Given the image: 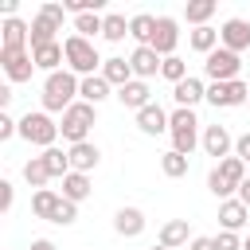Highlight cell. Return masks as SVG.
<instances>
[{
	"mask_svg": "<svg viewBox=\"0 0 250 250\" xmlns=\"http://www.w3.org/2000/svg\"><path fill=\"white\" fill-rule=\"evenodd\" d=\"M39 16H47L51 23H59V27H62V20H66V8H62V4H43V8H39Z\"/></svg>",
	"mask_w": 250,
	"mask_h": 250,
	"instance_id": "39",
	"label": "cell"
},
{
	"mask_svg": "<svg viewBox=\"0 0 250 250\" xmlns=\"http://www.w3.org/2000/svg\"><path fill=\"white\" fill-rule=\"evenodd\" d=\"M55 31H62V27L51 23L47 16H35V20H31V51H39V47H47V43H59Z\"/></svg>",
	"mask_w": 250,
	"mask_h": 250,
	"instance_id": "23",
	"label": "cell"
},
{
	"mask_svg": "<svg viewBox=\"0 0 250 250\" xmlns=\"http://www.w3.org/2000/svg\"><path fill=\"white\" fill-rule=\"evenodd\" d=\"M160 78H168L172 86H180V82L188 78V66H184V59H176V55H172V59H164V62H160Z\"/></svg>",
	"mask_w": 250,
	"mask_h": 250,
	"instance_id": "35",
	"label": "cell"
},
{
	"mask_svg": "<svg viewBox=\"0 0 250 250\" xmlns=\"http://www.w3.org/2000/svg\"><path fill=\"white\" fill-rule=\"evenodd\" d=\"M207 188H211V191H215L219 199H230V195H234V188H230V184H227V180H223V176H219L215 168L207 172Z\"/></svg>",
	"mask_w": 250,
	"mask_h": 250,
	"instance_id": "36",
	"label": "cell"
},
{
	"mask_svg": "<svg viewBox=\"0 0 250 250\" xmlns=\"http://www.w3.org/2000/svg\"><path fill=\"white\" fill-rule=\"evenodd\" d=\"M59 203H62V195L59 191H51V188H43V191H35L31 195V211H35V219H55V211H59Z\"/></svg>",
	"mask_w": 250,
	"mask_h": 250,
	"instance_id": "22",
	"label": "cell"
},
{
	"mask_svg": "<svg viewBox=\"0 0 250 250\" xmlns=\"http://www.w3.org/2000/svg\"><path fill=\"white\" fill-rule=\"evenodd\" d=\"M102 78L109 82V86H129L133 82V66H129V59H105L102 62Z\"/></svg>",
	"mask_w": 250,
	"mask_h": 250,
	"instance_id": "20",
	"label": "cell"
},
{
	"mask_svg": "<svg viewBox=\"0 0 250 250\" xmlns=\"http://www.w3.org/2000/svg\"><path fill=\"white\" fill-rule=\"evenodd\" d=\"M246 215H250V207L242 203V199H223L219 203V223H223V230H242V223H246Z\"/></svg>",
	"mask_w": 250,
	"mask_h": 250,
	"instance_id": "16",
	"label": "cell"
},
{
	"mask_svg": "<svg viewBox=\"0 0 250 250\" xmlns=\"http://www.w3.org/2000/svg\"><path fill=\"white\" fill-rule=\"evenodd\" d=\"M0 66H4L8 82H31V74H35V55H31V51H0Z\"/></svg>",
	"mask_w": 250,
	"mask_h": 250,
	"instance_id": "8",
	"label": "cell"
},
{
	"mask_svg": "<svg viewBox=\"0 0 250 250\" xmlns=\"http://www.w3.org/2000/svg\"><path fill=\"white\" fill-rule=\"evenodd\" d=\"M20 137H23L27 145H39V148L47 152V148H55L59 125L51 121V113H47V109H39V113H31V109H27V113L20 117Z\"/></svg>",
	"mask_w": 250,
	"mask_h": 250,
	"instance_id": "2",
	"label": "cell"
},
{
	"mask_svg": "<svg viewBox=\"0 0 250 250\" xmlns=\"http://www.w3.org/2000/svg\"><path fill=\"white\" fill-rule=\"evenodd\" d=\"M160 55L152 51V47H137L133 55H129V66H133V78H141V82H148L152 74H160Z\"/></svg>",
	"mask_w": 250,
	"mask_h": 250,
	"instance_id": "12",
	"label": "cell"
},
{
	"mask_svg": "<svg viewBox=\"0 0 250 250\" xmlns=\"http://www.w3.org/2000/svg\"><path fill=\"white\" fill-rule=\"evenodd\" d=\"M219 43L227 47V51H234V55H242V51H250V20H227L223 27H219Z\"/></svg>",
	"mask_w": 250,
	"mask_h": 250,
	"instance_id": "9",
	"label": "cell"
},
{
	"mask_svg": "<svg viewBox=\"0 0 250 250\" xmlns=\"http://www.w3.org/2000/svg\"><path fill=\"white\" fill-rule=\"evenodd\" d=\"M113 230H117L121 238H137V234L145 230V215H141L137 207H121V211L113 215Z\"/></svg>",
	"mask_w": 250,
	"mask_h": 250,
	"instance_id": "18",
	"label": "cell"
},
{
	"mask_svg": "<svg viewBox=\"0 0 250 250\" xmlns=\"http://www.w3.org/2000/svg\"><path fill=\"white\" fill-rule=\"evenodd\" d=\"M215 172H219V176H223V180H227L234 191H238V188H242V180H246V164H242L238 156H227V160H219V164H215Z\"/></svg>",
	"mask_w": 250,
	"mask_h": 250,
	"instance_id": "28",
	"label": "cell"
},
{
	"mask_svg": "<svg viewBox=\"0 0 250 250\" xmlns=\"http://www.w3.org/2000/svg\"><path fill=\"white\" fill-rule=\"evenodd\" d=\"M191 47L207 59V55L219 47V31H215V27H195V31H191Z\"/></svg>",
	"mask_w": 250,
	"mask_h": 250,
	"instance_id": "32",
	"label": "cell"
},
{
	"mask_svg": "<svg viewBox=\"0 0 250 250\" xmlns=\"http://www.w3.org/2000/svg\"><path fill=\"white\" fill-rule=\"evenodd\" d=\"M215 246L219 250H242V238L234 230H223V234H215Z\"/></svg>",
	"mask_w": 250,
	"mask_h": 250,
	"instance_id": "38",
	"label": "cell"
},
{
	"mask_svg": "<svg viewBox=\"0 0 250 250\" xmlns=\"http://www.w3.org/2000/svg\"><path fill=\"white\" fill-rule=\"evenodd\" d=\"M78 98H82V102H90V105H98V102H105V98H109V82H105L102 74H90V78H82Z\"/></svg>",
	"mask_w": 250,
	"mask_h": 250,
	"instance_id": "24",
	"label": "cell"
},
{
	"mask_svg": "<svg viewBox=\"0 0 250 250\" xmlns=\"http://www.w3.org/2000/svg\"><path fill=\"white\" fill-rule=\"evenodd\" d=\"M78 74L74 70H55V74H47V82H43V109L47 113H66L70 105H74V98H78Z\"/></svg>",
	"mask_w": 250,
	"mask_h": 250,
	"instance_id": "1",
	"label": "cell"
},
{
	"mask_svg": "<svg viewBox=\"0 0 250 250\" xmlns=\"http://www.w3.org/2000/svg\"><path fill=\"white\" fill-rule=\"evenodd\" d=\"M246 105H250V102H246Z\"/></svg>",
	"mask_w": 250,
	"mask_h": 250,
	"instance_id": "50",
	"label": "cell"
},
{
	"mask_svg": "<svg viewBox=\"0 0 250 250\" xmlns=\"http://www.w3.org/2000/svg\"><path fill=\"white\" fill-rule=\"evenodd\" d=\"M207 102H211L215 109H219V105H223V109L246 105V102H250V90H246V82H238V78H234V82H211V86H207Z\"/></svg>",
	"mask_w": 250,
	"mask_h": 250,
	"instance_id": "7",
	"label": "cell"
},
{
	"mask_svg": "<svg viewBox=\"0 0 250 250\" xmlns=\"http://www.w3.org/2000/svg\"><path fill=\"white\" fill-rule=\"evenodd\" d=\"M12 199H16V188L8 180H0V211H12Z\"/></svg>",
	"mask_w": 250,
	"mask_h": 250,
	"instance_id": "41",
	"label": "cell"
},
{
	"mask_svg": "<svg viewBox=\"0 0 250 250\" xmlns=\"http://www.w3.org/2000/svg\"><path fill=\"white\" fill-rule=\"evenodd\" d=\"M62 51H66V66H70L74 74H82V78H90V74L105 62V59H98L94 43L82 39V35H66V39H62Z\"/></svg>",
	"mask_w": 250,
	"mask_h": 250,
	"instance_id": "4",
	"label": "cell"
},
{
	"mask_svg": "<svg viewBox=\"0 0 250 250\" xmlns=\"http://www.w3.org/2000/svg\"><path fill=\"white\" fill-rule=\"evenodd\" d=\"M215 0H191L188 8H184V16H188V23H195V27H207V20L215 16Z\"/></svg>",
	"mask_w": 250,
	"mask_h": 250,
	"instance_id": "29",
	"label": "cell"
},
{
	"mask_svg": "<svg viewBox=\"0 0 250 250\" xmlns=\"http://www.w3.org/2000/svg\"><path fill=\"white\" fill-rule=\"evenodd\" d=\"M125 35H129V20H125V16H105L102 39H109V43H121Z\"/></svg>",
	"mask_w": 250,
	"mask_h": 250,
	"instance_id": "34",
	"label": "cell"
},
{
	"mask_svg": "<svg viewBox=\"0 0 250 250\" xmlns=\"http://www.w3.org/2000/svg\"><path fill=\"white\" fill-rule=\"evenodd\" d=\"M74 219H78V203H70V199H62V203H59V211H55V219H51V223H59V227H70V223H74Z\"/></svg>",
	"mask_w": 250,
	"mask_h": 250,
	"instance_id": "37",
	"label": "cell"
},
{
	"mask_svg": "<svg viewBox=\"0 0 250 250\" xmlns=\"http://www.w3.org/2000/svg\"><path fill=\"white\" fill-rule=\"evenodd\" d=\"M238 70H242V59H238L234 51H227V47H215V51L203 59V74H207L211 82H234Z\"/></svg>",
	"mask_w": 250,
	"mask_h": 250,
	"instance_id": "6",
	"label": "cell"
},
{
	"mask_svg": "<svg viewBox=\"0 0 250 250\" xmlns=\"http://www.w3.org/2000/svg\"><path fill=\"white\" fill-rule=\"evenodd\" d=\"M176 43H180V27L172 16H156V35H152V51L160 59H172L176 55Z\"/></svg>",
	"mask_w": 250,
	"mask_h": 250,
	"instance_id": "10",
	"label": "cell"
},
{
	"mask_svg": "<svg viewBox=\"0 0 250 250\" xmlns=\"http://www.w3.org/2000/svg\"><path fill=\"white\" fill-rule=\"evenodd\" d=\"M16 133H20V121L8 117V113H0V141H12Z\"/></svg>",
	"mask_w": 250,
	"mask_h": 250,
	"instance_id": "40",
	"label": "cell"
},
{
	"mask_svg": "<svg viewBox=\"0 0 250 250\" xmlns=\"http://www.w3.org/2000/svg\"><path fill=\"white\" fill-rule=\"evenodd\" d=\"M90 125H94V105H90V102H74V105L62 113L59 133H62V141L82 145V141H86V133H90Z\"/></svg>",
	"mask_w": 250,
	"mask_h": 250,
	"instance_id": "5",
	"label": "cell"
},
{
	"mask_svg": "<svg viewBox=\"0 0 250 250\" xmlns=\"http://www.w3.org/2000/svg\"><path fill=\"white\" fill-rule=\"evenodd\" d=\"M168 133H172V148L184 152V156H191L195 145L203 141V137H199V121H195V113H191V109H180V105H176V113L168 117Z\"/></svg>",
	"mask_w": 250,
	"mask_h": 250,
	"instance_id": "3",
	"label": "cell"
},
{
	"mask_svg": "<svg viewBox=\"0 0 250 250\" xmlns=\"http://www.w3.org/2000/svg\"><path fill=\"white\" fill-rule=\"evenodd\" d=\"M188 250H219V246H215V238L199 234V238H191V246H188Z\"/></svg>",
	"mask_w": 250,
	"mask_h": 250,
	"instance_id": "43",
	"label": "cell"
},
{
	"mask_svg": "<svg viewBox=\"0 0 250 250\" xmlns=\"http://www.w3.org/2000/svg\"><path fill=\"white\" fill-rule=\"evenodd\" d=\"M8 102H12V90H8V86H0V113H4V105H8Z\"/></svg>",
	"mask_w": 250,
	"mask_h": 250,
	"instance_id": "47",
	"label": "cell"
},
{
	"mask_svg": "<svg viewBox=\"0 0 250 250\" xmlns=\"http://www.w3.org/2000/svg\"><path fill=\"white\" fill-rule=\"evenodd\" d=\"M238 199L250 207V180H242V188H238Z\"/></svg>",
	"mask_w": 250,
	"mask_h": 250,
	"instance_id": "46",
	"label": "cell"
},
{
	"mask_svg": "<svg viewBox=\"0 0 250 250\" xmlns=\"http://www.w3.org/2000/svg\"><path fill=\"white\" fill-rule=\"evenodd\" d=\"M152 250H168V246H152Z\"/></svg>",
	"mask_w": 250,
	"mask_h": 250,
	"instance_id": "49",
	"label": "cell"
},
{
	"mask_svg": "<svg viewBox=\"0 0 250 250\" xmlns=\"http://www.w3.org/2000/svg\"><path fill=\"white\" fill-rule=\"evenodd\" d=\"M31 55H35V66H39V70H47V74H55V70H59V62L66 59L62 43H47V47H39V51H31Z\"/></svg>",
	"mask_w": 250,
	"mask_h": 250,
	"instance_id": "26",
	"label": "cell"
},
{
	"mask_svg": "<svg viewBox=\"0 0 250 250\" xmlns=\"http://www.w3.org/2000/svg\"><path fill=\"white\" fill-rule=\"evenodd\" d=\"M160 172H164L168 180H180V176H188V156H184V152H176V148H168V152L160 156Z\"/></svg>",
	"mask_w": 250,
	"mask_h": 250,
	"instance_id": "30",
	"label": "cell"
},
{
	"mask_svg": "<svg viewBox=\"0 0 250 250\" xmlns=\"http://www.w3.org/2000/svg\"><path fill=\"white\" fill-rule=\"evenodd\" d=\"M90 191H94V188H90V176H86V172H70V176H62V199L82 203Z\"/></svg>",
	"mask_w": 250,
	"mask_h": 250,
	"instance_id": "21",
	"label": "cell"
},
{
	"mask_svg": "<svg viewBox=\"0 0 250 250\" xmlns=\"http://www.w3.org/2000/svg\"><path fill=\"white\" fill-rule=\"evenodd\" d=\"M117 102L125 105V109H145V105H152V98H148V82H141V78H133L129 86H121L117 90Z\"/></svg>",
	"mask_w": 250,
	"mask_h": 250,
	"instance_id": "14",
	"label": "cell"
},
{
	"mask_svg": "<svg viewBox=\"0 0 250 250\" xmlns=\"http://www.w3.org/2000/svg\"><path fill=\"white\" fill-rule=\"evenodd\" d=\"M23 180H27L35 191H43V188H47V180H51V168H47V160H43V156H31V160L23 164Z\"/></svg>",
	"mask_w": 250,
	"mask_h": 250,
	"instance_id": "27",
	"label": "cell"
},
{
	"mask_svg": "<svg viewBox=\"0 0 250 250\" xmlns=\"http://www.w3.org/2000/svg\"><path fill=\"white\" fill-rule=\"evenodd\" d=\"M188 219H168L164 227H160V246H168V250H176V246H184L188 242Z\"/></svg>",
	"mask_w": 250,
	"mask_h": 250,
	"instance_id": "25",
	"label": "cell"
},
{
	"mask_svg": "<svg viewBox=\"0 0 250 250\" xmlns=\"http://www.w3.org/2000/svg\"><path fill=\"white\" fill-rule=\"evenodd\" d=\"M98 160H102L98 145H90V141L70 145V172H86V176H90V168H98Z\"/></svg>",
	"mask_w": 250,
	"mask_h": 250,
	"instance_id": "17",
	"label": "cell"
},
{
	"mask_svg": "<svg viewBox=\"0 0 250 250\" xmlns=\"http://www.w3.org/2000/svg\"><path fill=\"white\" fill-rule=\"evenodd\" d=\"M137 129L145 133V137H156V133H168V113L152 102V105H145L141 113H137Z\"/></svg>",
	"mask_w": 250,
	"mask_h": 250,
	"instance_id": "15",
	"label": "cell"
},
{
	"mask_svg": "<svg viewBox=\"0 0 250 250\" xmlns=\"http://www.w3.org/2000/svg\"><path fill=\"white\" fill-rule=\"evenodd\" d=\"M43 160H47V168H51V180H55V176H70V152H62V148H47Z\"/></svg>",
	"mask_w": 250,
	"mask_h": 250,
	"instance_id": "33",
	"label": "cell"
},
{
	"mask_svg": "<svg viewBox=\"0 0 250 250\" xmlns=\"http://www.w3.org/2000/svg\"><path fill=\"white\" fill-rule=\"evenodd\" d=\"M102 27H105V16H102V12H86V16H74V31H78L82 39H90V35H102Z\"/></svg>",
	"mask_w": 250,
	"mask_h": 250,
	"instance_id": "31",
	"label": "cell"
},
{
	"mask_svg": "<svg viewBox=\"0 0 250 250\" xmlns=\"http://www.w3.org/2000/svg\"><path fill=\"white\" fill-rule=\"evenodd\" d=\"M31 250H55V242H51V238H35V242H31Z\"/></svg>",
	"mask_w": 250,
	"mask_h": 250,
	"instance_id": "45",
	"label": "cell"
},
{
	"mask_svg": "<svg viewBox=\"0 0 250 250\" xmlns=\"http://www.w3.org/2000/svg\"><path fill=\"white\" fill-rule=\"evenodd\" d=\"M16 8H20L16 0H0V12H4V20H16Z\"/></svg>",
	"mask_w": 250,
	"mask_h": 250,
	"instance_id": "44",
	"label": "cell"
},
{
	"mask_svg": "<svg viewBox=\"0 0 250 250\" xmlns=\"http://www.w3.org/2000/svg\"><path fill=\"white\" fill-rule=\"evenodd\" d=\"M199 145H203V152H207V156H215V160H227V156H230V148H234V141H230L227 125H207Z\"/></svg>",
	"mask_w": 250,
	"mask_h": 250,
	"instance_id": "11",
	"label": "cell"
},
{
	"mask_svg": "<svg viewBox=\"0 0 250 250\" xmlns=\"http://www.w3.org/2000/svg\"><path fill=\"white\" fill-rule=\"evenodd\" d=\"M242 250H250V238H246V242H242Z\"/></svg>",
	"mask_w": 250,
	"mask_h": 250,
	"instance_id": "48",
	"label": "cell"
},
{
	"mask_svg": "<svg viewBox=\"0 0 250 250\" xmlns=\"http://www.w3.org/2000/svg\"><path fill=\"white\" fill-rule=\"evenodd\" d=\"M172 98H176V105H180V109H191L195 102H203V98H207V86H203L199 78H191V74H188L180 86H172Z\"/></svg>",
	"mask_w": 250,
	"mask_h": 250,
	"instance_id": "13",
	"label": "cell"
},
{
	"mask_svg": "<svg viewBox=\"0 0 250 250\" xmlns=\"http://www.w3.org/2000/svg\"><path fill=\"white\" fill-rule=\"evenodd\" d=\"M234 156H238L242 164H250V133H242V137L234 141Z\"/></svg>",
	"mask_w": 250,
	"mask_h": 250,
	"instance_id": "42",
	"label": "cell"
},
{
	"mask_svg": "<svg viewBox=\"0 0 250 250\" xmlns=\"http://www.w3.org/2000/svg\"><path fill=\"white\" fill-rule=\"evenodd\" d=\"M129 35L137 39V47H152V35H156V16L137 12V16L129 20Z\"/></svg>",
	"mask_w": 250,
	"mask_h": 250,
	"instance_id": "19",
	"label": "cell"
}]
</instances>
